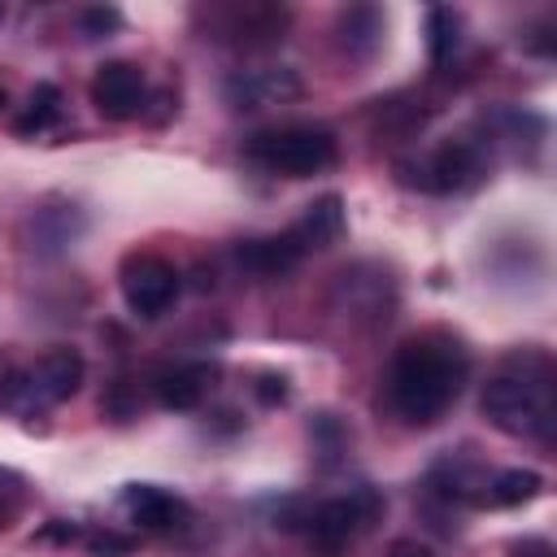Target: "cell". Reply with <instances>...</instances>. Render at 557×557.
I'll return each mask as SVG.
<instances>
[{
  "label": "cell",
  "instance_id": "cell-22",
  "mask_svg": "<svg viewBox=\"0 0 557 557\" xmlns=\"http://www.w3.org/2000/svg\"><path fill=\"white\" fill-rule=\"evenodd\" d=\"M383 557H431V548H426V544H418V540H396Z\"/></svg>",
  "mask_w": 557,
  "mask_h": 557
},
{
  "label": "cell",
  "instance_id": "cell-12",
  "mask_svg": "<svg viewBox=\"0 0 557 557\" xmlns=\"http://www.w3.org/2000/svg\"><path fill=\"white\" fill-rule=\"evenodd\" d=\"M300 257H305V248H300V239H296L292 231L261 235V239H244V244L235 248L239 270H248L252 278H278V274H287L292 265H300Z\"/></svg>",
  "mask_w": 557,
  "mask_h": 557
},
{
  "label": "cell",
  "instance_id": "cell-21",
  "mask_svg": "<svg viewBox=\"0 0 557 557\" xmlns=\"http://www.w3.org/2000/svg\"><path fill=\"white\" fill-rule=\"evenodd\" d=\"M83 26H87L91 35H104L109 26H117V13H113V9H87V13H83Z\"/></svg>",
  "mask_w": 557,
  "mask_h": 557
},
{
  "label": "cell",
  "instance_id": "cell-5",
  "mask_svg": "<svg viewBox=\"0 0 557 557\" xmlns=\"http://www.w3.org/2000/svg\"><path fill=\"white\" fill-rule=\"evenodd\" d=\"M244 157L261 165L265 174L283 178H309L335 165V135L326 126L309 122H287V126H265L244 139Z\"/></svg>",
  "mask_w": 557,
  "mask_h": 557
},
{
  "label": "cell",
  "instance_id": "cell-9",
  "mask_svg": "<svg viewBox=\"0 0 557 557\" xmlns=\"http://www.w3.org/2000/svg\"><path fill=\"white\" fill-rule=\"evenodd\" d=\"M117 509L139 531H183L191 522V505L157 483H126L117 496Z\"/></svg>",
  "mask_w": 557,
  "mask_h": 557
},
{
  "label": "cell",
  "instance_id": "cell-17",
  "mask_svg": "<svg viewBox=\"0 0 557 557\" xmlns=\"http://www.w3.org/2000/svg\"><path fill=\"white\" fill-rule=\"evenodd\" d=\"M379 35H383V13H379V9L357 4V9L344 13V44H348V48L370 52V48L379 44Z\"/></svg>",
  "mask_w": 557,
  "mask_h": 557
},
{
  "label": "cell",
  "instance_id": "cell-16",
  "mask_svg": "<svg viewBox=\"0 0 557 557\" xmlns=\"http://www.w3.org/2000/svg\"><path fill=\"white\" fill-rule=\"evenodd\" d=\"M457 44H461V13L457 9H431L426 13V52H431V65L453 61Z\"/></svg>",
  "mask_w": 557,
  "mask_h": 557
},
{
  "label": "cell",
  "instance_id": "cell-13",
  "mask_svg": "<svg viewBox=\"0 0 557 557\" xmlns=\"http://www.w3.org/2000/svg\"><path fill=\"white\" fill-rule=\"evenodd\" d=\"M305 252L313 248H331L339 235H344V200L339 196H318L313 205H305V213L287 226Z\"/></svg>",
  "mask_w": 557,
  "mask_h": 557
},
{
  "label": "cell",
  "instance_id": "cell-18",
  "mask_svg": "<svg viewBox=\"0 0 557 557\" xmlns=\"http://www.w3.org/2000/svg\"><path fill=\"white\" fill-rule=\"evenodd\" d=\"M22 479L13 474V470H0V527H9L13 522V513L22 509Z\"/></svg>",
  "mask_w": 557,
  "mask_h": 557
},
{
  "label": "cell",
  "instance_id": "cell-14",
  "mask_svg": "<svg viewBox=\"0 0 557 557\" xmlns=\"http://www.w3.org/2000/svg\"><path fill=\"white\" fill-rule=\"evenodd\" d=\"M544 487V479L535 470H492L487 487H483V500L479 509H509V505H522V500H535Z\"/></svg>",
  "mask_w": 557,
  "mask_h": 557
},
{
  "label": "cell",
  "instance_id": "cell-10",
  "mask_svg": "<svg viewBox=\"0 0 557 557\" xmlns=\"http://www.w3.org/2000/svg\"><path fill=\"white\" fill-rule=\"evenodd\" d=\"M213 379H218V366H209V361H174L152 374V392L165 409L187 413L213 392Z\"/></svg>",
  "mask_w": 557,
  "mask_h": 557
},
{
  "label": "cell",
  "instance_id": "cell-20",
  "mask_svg": "<svg viewBox=\"0 0 557 557\" xmlns=\"http://www.w3.org/2000/svg\"><path fill=\"white\" fill-rule=\"evenodd\" d=\"M509 557H557V553H553V544H548V540L527 535V540H518V544L509 548Z\"/></svg>",
  "mask_w": 557,
  "mask_h": 557
},
{
  "label": "cell",
  "instance_id": "cell-11",
  "mask_svg": "<svg viewBox=\"0 0 557 557\" xmlns=\"http://www.w3.org/2000/svg\"><path fill=\"white\" fill-rule=\"evenodd\" d=\"M300 83L292 70H235L226 78V100L235 109H261V104H278V100H296Z\"/></svg>",
  "mask_w": 557,
  "mask_h": 557
},
{
  "label": "cell",
  "instance_id": "cell-8",
  "mask_svg": "<svg viewBox=\"0 0 557 557\" xmlns=\"http://www.w3.org/2000/svg\"><path fill=\"white\" fill-rule=\"evenodd\" d=\"M91 104L109 122H131L148 109V83L135 61H104L91 74Z\"/></svg>",
  "mask_w": 557,
  "mask_h": 557
},
{
  "label": "cell",
  "instance_id": "cell-1",
  "mask_svg": "<svg viewBox=\"0 0 557 557\" xmlns=\"http://www.w3.org/2000/svg\"><path fill=\"white\" fill-rule=\"evenodd\" d=\"M470 379V352L448 331L409 335L387 366V405L405 426H435Z\"/></svg>",
  "mask_w": 557,
  "mask_h": 557
},
{
  "label": "cell",
  "instance_id": "cell-23",
  "mask_svg": "<svg viewBox=\"0 0 557 557\" xmlns=\"http://www.w3.org/2000/svg\"><path fill=\"white\" fill-rule=\"evenodd\" d=\"M0 22H4V4H0Z\"/></svg>",
  "mask_w": 557,
  "mask_h": 557
},
{
  "label": "cell",
  "instance_id": "cell-15",
  "mask_svg": "<svg viewBox=\"0 0 557 557\" xmlns=\"http://www.w3.org/2000/svg\"><path fill=\"white\" fill-rule=\"evenodd\" d=\"M57 117H61V87H52V83H35V91L26 96L22 113L13 117V131H17V135H44Z\"/></svg>",
  "mask_w": 557,
  "mask_h": 557
},
{
  "label": "cell",
  "instance_id": "cell-2",
  "mask_svg": "<svg viewBox=\"0 0 557 557\" xmlns=\"http://www.w3.org/2000/svg\"><path fill=\"white\" fill-rule=\"evenodd\" d=\"M483 413L513 440H553L557 431V366L544 348H518L483 387Z\"/></svg>",
  "mask_w": 557,
  "mask_h": 557
},
{
  "label": "cell",
  "instance_id": "cell-3",
  "mask_svg": "<svg viewBox=\"0 0 557 557\" xmlns=\"http://www.w3.org/2000/svg\"><path fill=\"white\" fill-rule=\"evenodd\" d=\"M379 513H383V496L361 483V487H348V492L326 496V500H287L278 527L300 531L322 553H339L357 535H366L379 522Z\"/></svg>",
  "mask_w": 557,
  "mask_h": 557
},
{
  "label": "cell",
  "instance_id": "cell-19",
  "mask_svg": "<svg viewBox=\"0 0 557 557\" xmlns=\"http://www.w3.org/2000/svg\"><path fill=\"white\" fill-rule=\"evenodd\" d=\"M87 548H91L96 557H126V553L135 548V540L113 535V531H100V535H87Z\"/></svg>",
  "mask_w": 557,
  "mask_h": 557
},
{
  "label": "cell",
  "instance_id": "cell-4",
  "mask_svg": "<svg viewBox=\"0 0 557 557\" xmlns=\"http://www.w3.org/2000/svg\"><path fill=\"white\" fill-rule=\"evenodd\" d=\"M83 374H87V366L74 348H48L30 366L0 374V409L13 418H35V413L70 400L83 387Z\"/></svg>",
  "mask_w": 557,
  "mask_h": 557
},
{
  "label": "cell",
  "instance_id": "cell-6",
  "mask_svg": "<svg viewBox=\"0 0 557 557\" xmlns=\"http://www.w3.org/2000/svg\"><path fill=\"white\" fill-rule=\"evenodd\" d=\"M487 148H492L487 139L461 135V139H444L440 148H431L426 157H418L413 165H400V170H413L409 183L422 191H466L487 174V165H492Z\"/></svg>",
  "mask_w": 557,
  "mask_h": 557
},
{
  "label": "cell",
  "instance_id": "cell-7",
  "mask_svg": "<svg viewBox=\"0 0 557 557\" xmlns=\"http://www.w3.org/2000/svg\"><path fill=\"white\" fill-rule=\"evenodd\" d=\"M122 283V300L131 313L139 318H161L174 300H178V270L161 257V252H131L117 270Z\"/></svg>",
  "mask_w": 557,
  "mask_h": 557
}]
</instances>
